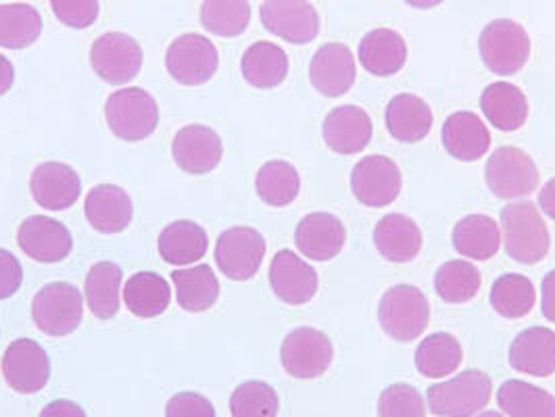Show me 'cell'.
<instances>
[{"label": "cell", "mask_w": 555, "mask_h": 417, "mask_svg": "<svg viewBox=\"0 0 555 417\" xmlns=\"http://www.w3.org/2000/svg\"><path fill=\"white\" fill-rule=\"evenodd\" d=\"M24 284V268L11 250L0 249V301L13 297Z\"/></svg>", "instance_id": "obj_46"}, {"label": "cell", "mask_w": 555, "mask_h": 417, "mask_svg": "<svg viewBox=\"0 0 555 417\" xmlns=\"http://www.w3.org/2000/svg\"><path fill=\"white\" fill-rule=\"evenodd\" d=\"M17 245L38 263H59L74 249V236L49 216H29L17 230Z\"/></svg>", "instance_id": "obj_16"}, {"label": "cell", "mask_w": 555, "mask_h": 417, "mask_svg": "<svg viewBox=\"0 0 555 417\" xmlns=\"http://www.w3.org/2000/svg\"><path fill=\"white\" fill-rule=\"evenodd\" d=\"M157 247L166 263L182 268L205 257L209 249V236L203 225L191 220H178L164 227Z\"/></svg>", "instance_id": "obj_29"}, {"label": "cell", "mask_w": 555, "mask_h": 417, "mask_svg": "<svg viewBox=\"0 0 555 417\" xmlns=\"http://www.w3.org/2000/svg\"><path fill=\"white\" fill-rule=\"evenodd\" d=\"M387 130L390 136L405 144L426 139L433 130V112L416 94H397L387 105Z\"/></svg>", "instance_id": "obj_28"}, {"label": "cell", "mask_w": 555, "mask_h": 417, "mask_svg": "<svg viewBox=\"0 0 555 417\" xmlns=\"http://www.w3.org/2000/svg\"><path fill=\"white\" fill-rule=\"evenodd\" d=\"M422 230L403 213H389L374 227V245L392 263H410L422 250Z\"/></svg>", "instance_id": "obj_26"}, {"label": "cell", "mask_w": 555, "mask_h": 417, "mask_svg": "<svg viewBox=\"0 0 555 417\" xmlns=\"http://www.w3.org/2000/svg\"><path fill=\"white\" fill-rule=\"evenodd\" d=\"M443 146L457 161H478L489 153L491 134L476 113L457 112L443 123Z\"/></svg>", "instance_id": "obj_23"}, {"label": "cell", "mask_w": 555, "mask_h": 417, "mask_svg": "<svg viewBox=\"0 0 555 417\" xmlns=\"http://www.w3.org/2000/svg\"><path fill=\"white\" fill-rule=\"evenodd\" d=\"M372 132L370 115L356 105L336 107L326 115L322 126L324 142L338 155L361 153L370 144Z\"/></svg>", "instance_id": "obj_22"}, {"label": "cell", "mask_w": 555, "mask_h": 417, "mask_svg": "<svg viewBox=\"0 0 555 417\" xmlns=\"http://www.w3.org/2000/svg\"><path fill=\"white\" fill-rule=\"evenodd\" d=\"M360 61L367 74L389 78L403 69L408 61V44L395 29H372L361 38Z\"/></svg>", "instance_id": "obj_25"}, {"label": "cell", "mask_w": 555, "mask_h": 417, "mask_svg": "<svg viewBox=\"0 0 555 417\" xmlns=\"http://www.w3.org/2000/svg\"><path fill=\"white\" fill-rule=\"evenodd\" d=\"M464 360L462 344L449 333L426 336L416 349L417 372L426 378L451 376Z\"/></svg>", "instance_id": "obj_36"}, {"label": "cell", "mask_w": 555, "mask_h": 417, "mask_svg": "<svg viewBox=\"0 0 555 417\" xmlns=\"http://www.w3.org/2000/svg\"><path fill=\"white\" fill-rule=\"evenodd\" d=\"M334 349L331 338L315 328H297L288 334L280 349V362L288 376L313 380L333 365Z\"/></svg>", "instance_id": "obj_8"}, {"label": "cell", "mask_w": 555, "mask_h": 417, "mask_svg": "<svg viewBox=\"0 0 555 417\" xmlns=\"http://www.w3.org/2000/svg\"><path fill=\"white\" fill-rule=\"evenodd\" d=\"M243 78L259 90L276 88L288 76V56L274 42L259 40L250 44L241 61Z\"/></svg>", "instance_id": "obj_31"}, {"label": "cell", "mask_w": 555, "mask_h": 417, "mask_svg": "<svg viewBox=\"0 0 555 417\" xmlns=\"http://www.w3.org/2000/svg\"><path fill=\"white\" fill-rule=\"evenodd\" d=\"M121 295L126 307L140 320L162 315L171 303V290L167 279L153 272L134 274L126 282Z\"/></svg>", "instance_id": "obj_34"}, {"label": "cell", "mask_w": 555, "mask_h": 417, "mask_svg": "<svg viewBox=\"0 0 555 417\" xmlns=\"http://www.w3.org/2000/svg\"><path fill=\"white\" fill-rule=\"evenodd\" d=\"M378 417H426V403L414 387L397 382L383 390Z\"/></svg>", "instance_id": "obj_43"}, {"label": "cell", "mask_w": 555, "mask_h": 417, "mask_svg": "<svg viewBox=\"0 0 555 417\" xmlns=\"http://www.w3.org/2000/svg\"><path fill=\"white\" fill-rule=\"evenodd\" d=\"M53 13L67 28H90L101 13L99 0H51Z\"/></svg>", "instance_id": "obj_44"}, {"label": "cell", "mask_w": 555, "mask_h": 417, "mask_svg": "<svg viewBox=\"0 0 555 417\" xmlns=\"http://www.w3.org/2000/svg\"><path fill=\"white\" fill-rule=\"evenodd\" d=\"M15 83V67L4 55H0V96L7 94Z\"/></svg>", "instance_id": "obj_50"}, {"label": "cell", "mask_w": 555, "mask_h": 417, "mask_svg": "<svg viewBox=\"0 0 555 417\" xmlns=\"http://www.w3.org/2000/svg\"><path fill=\"white\" fill-rule=\"evenodd\" d=\"M491 378L480 369H466L460 376L433 385L426 399L435 416L473 417L480 414L491 401Z\"/></svg>", "instance_id": "obj_3"}, {"label": "cell", "mask_w": 555, "mask_h": 417, "mask_svg": "<svg viewBox=\"0 0 555 417\" xmlns=\"http://www.w3.org/2000/svg\"><path fill=\"white\" fill-rule=\"evenodd\" d=\"M142 49L124 31H107L99 36L90 49V65L94 74L113 86L132 82L142 69Z\"/></svg>", "instance_id": "obj_11"}, {"label": "cell", "mask_w": 555, "mask_h": 417, "mask_svg": "<svg viewBox=\"0 0 555 417\" xmlns=\"http://www.w3.org/2000/svg\"><path fill=\"white\" fill-rule=\"evenodd\" d=\"M347 243V230L333 213H309L297 230L295 245L299 252L311 261H331Z\"/></svg>", "instance_id": "obj_21"}, {"label": "cell", "mask_w": 555, "mask_h": 417, "mask_svg": "<svg viewBox=\"0 0 555 417\" xmlns=\"http://www.w3.org/2000/svg\"><path fill=\"white\" fill-rule=\"evenodd\" d=\"M29 191L42 209L65 211L72 209L82 195V180L74 167L47 161L31 171Z\"/></svg>", "instance_id": "obj_17"}, {"label": "cell", "mask_w": 555, "mask_h": 417, "mask_svg": "<svg viewBox=\"0 0 555 417\" xmlns=\"http://www.w3.org/2000/svg\"><path fill=\"white\" fill-rule=\"evenodd\" d=\"M176 286L178 305L191 313L207 311L220 299V279L214 274L211 265H195L186 270H176L171 274Z\"/></svg>", "instance_id": "obj_33"}, {"label": "cell", "mask_w": 555, "mask_h": 417, "mask_svg": "<svg viewBox=\"0 0 555 417\" xmlns=\"http://www.w3.org/2000/svg\"><path fill=\"white\" fill-rule=\"evenodd\" d=\"M453 247L474 261H489L501 249V227L489 216H468L453 227Z\"/></svg>", "instance_id": "obj_30"}, {"label": "cell", "mask_w": 555, "mask_h": 417, "mask_svg": "<svg viewBox=\"0 0 555 417\" xmlns=\"http://www.w3.org/2000/svg\"><path fill=\"white\" fill-rule=\"evenodd\" d=\"M171 155L182 171L191 175H205L222 164V139L209 126L191 123L178 130L171 144Z\"/></svg>", "instance_id": "obj_15"}, {"label": "cell", "mask_w": 555, "mask_h": 417, "mask_svg": "<svg viewBox=\"0 0 555 417\" xmlns=\"http://www.w3.org/2000/svg\"><path fill=\"white\" fill-rule=\"evenodd\" d=\"M480 58L485 67L495 76H516L530 56V38L527 29L512 19H495L482 29Z\"/></svg>", "instance_id": "obj_6"}, {"label": "cell", "mask_w": 555, "mask_h": 417, "mask_svg": "<svg viewBox=\"0 0 555 417\" xmlns=\"http://www.w3.org/2000/svg\"><path fill=\"white\" fill-rule=\"evenodd\" d=\"M480 272L473 261L453 259L443 263L435 274V290L444 303H468L480 290Z\"/></svg>", "instance_id": "obj_39"}, {"label": "cell", "mask_w": 555, "mask_h": 417, "mask_svg": "<svg viewBox=\"0 0 555 417\" xmlns=\"http://www.w3.org/2000/svg\"><path fill=\"white\" fill-rule=\"evenodd\" d=\"M405 2L414 9H433V6H439L444 0H405Z\"/></svg>", "instance_id": "obj_51"}, {"label": "cell", "mask_w": 555, "mask_h": 417, "mask_svg": "<svg viewBox=\"0 0 555 417\" xmlns=\"http://www.w3.org/2000/svg\"><path fill=\"white\" fill-rule=\"evenodd\" d=\"M82 292L72 282H51L31 301V320L47 336H69L82 324Z\"/></svg>", "instance_id": "obj_4"}, {"label": "cell", "mask_w": 555, "mask_h": 417, "mask_svg": "<svg viewBox=\"0 0 555 417\" xmlns=\"http://www.w3.org/2000/svg\"><path fill=\"white\" fill-rule=\"evenodd\" d=\"M478 417H503L500 412H485V414H480Z\"/></svg>", "instance_id": "obj_52"}, {"label": "cell", "mask_w": 555, "mask_h": 417, "mask_svg": "<svg viewBox=\"0 0 555 417\" xmlns=\"http://www.w3.org/2000/svg\"><path fill=\"white\" fill-rule=\"evenodd\" d=\"M487 186L498 198H522L539 186V167L530 155L518 146H501L485 167Z\"/></svg>", "instance_id": "obj_7"}, {"label": "cell", "mask_w": 555, "mask_h": 417, "mask_svg": "<svg viewBox=\"0 0 555 417\" xmlns=\"http://www.w3.org/2000/svg\"><path fill=\"white\" fill-rule=\"evenodd\" d=\"M83 213L101 234H119L132 223L134 203L121 186L99 184L86 195Z\"/></svg>", "instance_id": "obj_20"}, {"label": "cell", "mask_w": 555, "mask_h": 417, "mask_svg": "<svg viewBox=\"0 0 555 417\" xmlns=\"http://www.w3.org/2000/svg\"><path fill=\"white\" fill-rule=\"evenodd\" d=\"M541 311L555 324V270L550 272L541 284Z\"/></svg>", "instance_id": "obj_48"}, {"label": "cell", "mask_w": 555, "mask_h": 417, "mask_svg": "<svg viewBox=\"0 0 555 417\" xmlns=\"http://www.w3.org/2000/svg\"><path fill=\"white\" fill-rule=\"evenodd\" d=\"M480 109L501 132H516L527 123V94L514 83H491L480 96Z\"/></svg>", "instance_id": "obj_27"}, {"label": "cell", "mask_w": 555, "mask_h": 417, "mask_svg": "<svg viewBox=\"0 0 555 417\" xmlns=\"http://www.w3.org/2000/svg\"><path fill=\"white\" fill-rule=\"evenodd\" d=\"M166 67L176 82L203 86L216 76L220 53L209 38L201 34H184L169 44Z\"/></svg>", "instance_id": "obj_10"}, {"label": "cell", "mask_w": 555, "mask_h": 417, "mask_svg": "<svg viewBox=\"0 0 555 417\" xmlns=\"http://www.w3.org/2000/svg\"><path fill=\"white\" fill-rule=\"evenodd\" d=\"M201 24L214 36H241L250 24L249 0H205L201 6Z\"/></svg>", "instance_id": "obj_41"}, {"label": "cell", "mask_w": 555, "mask_h": 417, "mask_svg": "<svg viewBox=\"0 0 555 417\" xmlns=\"http://www.w3.org/2000/svg\"><path fill=\"white\" fill-rule=\"evenodd\" d=\"M259 17L268 31L291 44H307L320 34V15L307 0H266Z\"/></svg>", "instance_id": "obj_14"}, {"label": "cell", "mask_w": 555, "mask_h": 417, "mask_svg": "<svg viewBox=\"0 0 555 417\" xmlns=\"http://www.w3.org/2000/svg\"><path fill=\"white\" fill-rule=\"evenodd\" d=\"M255 191L270 207H286L301 193V175L288 161H268L259 167Z\"/></svg>", "instance_id": "obj_38"}, {"label": "cell", "mask_w": 555, "mask_h": 417, "mask_svg": "<svg viewBox=\"0 0 555 417\" xmlns=\"http://www.w3.org/2000/svg\"><path fill=\"white\" fill-rule=\"evenodd\" d=\"M358 78L356 56L347 44L331 42L315 51L309 63V80L328 99L347 94Z\"/></svg>", "instance_id": "obj_18"}, {"label": "cell", "mask_w": 555, "mask_h": 417, "mask_svg": "<svg viewBox=\"0 0 555 417\" xmlns=\"http://www.w3.org/2000/svg\"><path fill=\"white\" fill-rule=\"evenodd\" d=\"M121 279L124 272L117 263L101 261L94 263L83 284V295L88 309L99 320H112L119 311V297H121Z\"/></svg>", "instance_id": "obj_32"}, {"label": "cell", "mask_w": 555, "mask_h": 417, "mask_svg": "<svg viewBox=\"0 0 555 417\" xmlns=\"http://www.w3.org/2000/svg\"><path fill=\"white\" fill-rule=\"evenodd\" d=\"M42 34V15L26 2L0 4V47L28 49Z\"/></svg>", "instance_id": "obj_37"}, {"label": "cell", "mask_w": 555, "mask_h": 417, "mask_svg": "<svg viewBox=\"0 0 555 417\" xmlns=\"http://www.w3.org/2000/svg\"><path fill=\"white\" fill-rule=\"evenodd\" d=\"M534 284L522 274H505L495 279L491 288V305L507 320L525 317L534 309Z\"/></svg>", "instance_id": "obj_40"}, {"label": "cell", "mask_w": 555, "mask_h": 417, "mask_svg": "<svg viewBox=\"0 0 555 417\" xmlns=\"http://www.w3.org/2000/svg\"><path fill=\"white\" fill-rule=\"evenodd\" d=\"M166 417H216V407L198 392H178L167 401Z\"/></svg>", "instance_id": "obj_45"}, {"label": "cell", "mask_w": 555, "mask_h": 417, "mask_svg": "<svg viewBox=\"0 0 555 417\" xmlns=\"http://www.w3.org/2000/svg\"><path fill=\"white\" fill-rule=\"evenodd\" d=\"M40 417H88L82 407L69 399H56L53 403H49Z\"/></svg>", "instance_id": "obj_47"}, {"label": "cell", "mask_w": 555, "mask_h": 417, "mask_svg": "<svg viewBox=\"0 0 555 417\" xmlns=\"http://www.w3.org/2000/svg\"><path fill=\"white\" fill-rule=\"evenodd\" d=\"M498 403L509 417H555L554 394L522 380L503 382Z\"/></svg>", "instance_id": "obj_35"}, {"label": "cell", "mask_w": 555, "mask_h": 417, "mask_svg": "<svg viewBox=\"0 0 555 417\" xmlns=\"http://www.w3.org/2000/svg\"><path fill=\"white\" fill-rule=\"evenodd\" d=\"M505 252L522 263L537 265L552 247L547 223L532 203H512L501 211Z\"/></svg>", "instance_id": "obj_1"}, {"label": "cell", "mask_w": 555, "mask_h": 417, "mask_svg": "<svg viewBox=\"0 0 555 417\" xmlns=\"http://www.w3.org/2000/svg\"><path fill=\"white\" fill-rule=\"evenodd\" d=\"M280 399L268 382L249 380L232 392L230 414L232 417H276Z\"/></svg>", "instance_id": "obj_42"}, {"label": "cell", "mask_w": 555, "mask_h": 417, "mask_svg": "<svg viewBox=\"0 0 555 417\" xmlns=\"http://www.w3.org/2000/svg\"><path fill=\"white\" fill-rule=\"evenodd\" d=\"M401 188V169L385 155H370L351 171V191L365 207H389Z\"/></svg>", "instance_id": "obj_13"}, {"label": "cell", "mask_w": 555, "mask_h": 417, "mask_svg": "<svg viewBox=\"0 0 555 417\" xmlns=\"http://www.w3.org/2000/svg\"><path fill=\"white\" fill-rule=\"evenodd\" d=\"M266 238L249 225L223 230L216 243V263L225 278L247 282L253 278L266 257Z\"/></svg>", "instance_id": "obj_9"}, {"label": "cell", "mask_w": 555, "mask_h": 417, "mask_svg": "<svg viewBox=\"0 0 555 417\" xmlns=\"http://www.w3.org/2000/svg\"><path fill=\"white\" fill-rule=\"evenodd\" d=\"M2 376L9 389L22 394H36L51 380L49 353L31 338L11 342L2 355Z\"/></svg>", "instance_id": "obj_12"}, {"label": "cell", "mask_w": 555, "mask_h": 417, "mask_svg": "<svg viewBox=\"0 0 555 417\" xmlns=\"http://www.w3.org/2000/svg\"><path fill=\"white\" fill-rule=\"evenodd\" d=\"M270 284L278 299L286 305H306L320 286L318 272L293 250H278L270 265Z\"/></svg>", "instance_id": "obj_19"}, {"label": "cell", "mask_w": 555, "mask_h": 417, "mask_svg": "<svg viewBox=\"0 0 555 417\" xmlns=\"http://www.w3.org/2000/svg\"><path fill=\"white\" fill-rule=\"evenodd\" d=\"M378 322L392 340L412 342L428 328L430 303L417 286H392L380 299Z\"/></svg>", "instance_id": "obj_2"}, {"label": "cell", "mask_w": 555, "mask_h": 417, "mask_svg": "<svg viewBox=\"0 0 555 417\" xmlns=\"http://www.w3.org/2000/svg\"><path fill=\"white\" fill-rule=\"evenodd\" d=\"M107 126L126 142H140L153 136L159 126L157 101L142 88H121L113 92L105 105Z\"/></svg>", "instance_id": "obj_5"}, {"label": "cell", "mask_w": 555, "mask_h": 417, "mask_svg": "<svg viewBox=\"0 0 555 417\" xmlns=\"http://www.w3.org/2000/svg\"><path fill=\"white\" fill-rule=\"evenodd\" d=\"M509 365L527 376L547 378L555 374V333L550 328H528L509 347Z\"/></svg>", "instance_id": "obj_24"}, {"label": "cell", "mask_w": 555, "mask_h": 417, "mask_svg": "<svg viewBox=\"0 0 555 417\" xmlns=\"http://www.w3.org/2000/svg\"><path fill=\"white\" fill-rule=\"evenodd\" d=\"M539 207L543 209V213L547 218H552L555 222V178L541 188V193H539Z\"/></svg>", "instance_id": "obj_49"}]
</instances>
